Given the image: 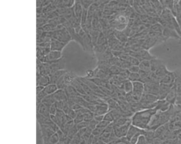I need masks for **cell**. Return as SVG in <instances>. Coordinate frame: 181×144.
I'll use <instances>...</instances> for the list:
<instances>
[{"label": "cell", "instance_id": "1", "mask_svg": "<svg viewBox=\"0 0 181 144\" xmlns=\"http://www.w3.org/2000/svg\"><path fill=\"white\" fill-rule=\"evenodd\" d=\"M158 111L155 107L154 108L137 113L133 118V124L141 128H148L152 118Z\"/></svg>", "mask_w": 181, "mask_h": 144}, {"label": "cell", "instance_id": "2", "mask_svg": "<svg viewBox=\"0 0 181 144\" xmlns=\"http://www.w3.org/2000/svg\"><path fill=\"white\" fill-rule=\"evenodd\" d=\"M52 38L58 40L66 44L72 41L69 32L64 27L52 32Z\"/></svg>", "mask_w": 181, "mask_h": 144}, {"label": "cell", "instance_id": "3", "mask_svg": "<svg viewBox=\"0 0 181 144\" xmlns=\"http://www.w3.org/2000/svg\"><path fill=\"white\" fill-rule=\"evenodd\" d=\"M133 89L132 92L133 97L136 101H140L144 94V85L141 81L132 82Z\"/></svg>", "mask_w": 181, "mask_h": 144}, {"label": "cell", "instance_id": "4", "mask_svg": "<svg viewBox=\"0 0 181 144\" xmlns=\"http://www.w3.org/2000/svg\"><path fill=\"white\" fill-rule=\"evenodd\" d=\"M47 63H48L50 66V76L58 71L65 69V58L63 56L59 59Z\"/></svg>", "mask_w": 181, "mask_h": 144}, {"label": "cell", "instance_id": "5", "mask_svg": "<svg viewBox=\"0 0 181 144\" xmlns=\"http://www.w3.org/2000/svg\"><path fill=\"white\" fill-rule=\"evenodd\" d=\"M160 83L150 82L144 84V93L158 97L160 90Z\"/></svg>", "mask_w": 181, "mask_h": 144}, {"label": "cell", "instance_id": "6", "mask_svg": "<svg viewBox=\"0 0 181 144\" xmlns=\"http://www.w3.org/2000/svg\"><path fill=\"white\" fill-rule=\"evenodd\" d=\"M134 53L132 54H135V56H132L138 59L140 62L143 60H150L153 59L156 57V56L152 55L148 50L145 49H142L140 51L136 52H134Z\"/></svg>", "mask_w": 181, "mask_h": 144}, {"label": "cell", "instance_id": "7", "mask_svg": "<svg viewBox=\"0 0 181 144\" xmlns=\"http://www.w3.org/2000/svg\"><path fill=\"white\" fill-rule=\"evenodd\" d=\"M178 94V88L176 84L172 87L165 98L166 101L171 105H174L176 101Z\"/></svg>", "mask_w": 181, "mask_h": 144}, {"label": "cell", "instance_id": "8", "mask_svg": "<svg viewBox=\"0 0 181 144\" xmlns=\"http://www.w3.org/2000/svg\"><path fill=\"white\" fill-rule=\"evenodd\" d=\"M43 140L48 139L56 132L47 124L39 125Z\"/></svg>", "mask_w": 181, "mask_h": 144}, {"label": "cell", "instance_id": "9", "mask_svg": "<svg viewBox=\"0 0 181 144\" xmlns=\"http://www.w3.org/2000/svg\"><path fill=\"white\" fill-rule=\"evenodd\" d=\"M174 85H169L160 83V90H159L158 96L159 100H165L168 93H169L172 87Z\"/></svg>", "mask_w": 181, "mask_h": 144}, {"label": "cell", "instance_id": "10", "mask_svg": "<svg viewBox=\"0 0 181 144\" xmlns=\"http://www.w3.org/2000/svg\"><path fill=\"white\" fill-rule=\"evenodd\" d=\"M162 34L166 40L170 39V38H173V39H178L179 41L181 39V37L176 31L172 29L163 28Z\"/></svg>", "mask_w": 181, "mask_h": 144}, {"label": "cell", "instance_id": "11", "mask_svg": "<svg viewBox=\"0 0 181 144\" xmlns=\"http://www.w3.org/2000/svg\"><path fill=\"white\" fill-rule=\"evenodd\" d=\"M177 77L176 72H170L164 76L160 82V83L165 84L173 85L175 83Z\"/></svg>", "mask_w": 181, "mask_h": 144}, {"label": "cell", "instance_id": "12", "mask_svg": "<svg viewBox=\"0 0 181 144\" xmlns=\"http://www.w3.org/2000/svg\"><path fill=\"white\" fill-rule=\"evenodd\" d=\"M61 52L58 51H51L49 53L45 56V63H48L60 59L63 57Z\"/></svg>", "mask_w": 181, "mask_h": 144}, {"label": "cell", "instance_id": "13", "mask_svg": "<svg viewBox=\"0 0 181 144\" xmlns=\"http://www.w3.org/2000/svg\"><path fill=\"white\" fill-rule=\"evenodd\" d=\"M50 84V76H42L40 74H36L37 86L40 85L45 87Z\"/></svg>", "mask_w": 181, "mask_h": 144}, {"label": "cell", "instance_id": "14", "mask_svg": "<svg viewBox=\"0 0 181 144\" xmlns=\"http://www.w3.org/2000/svg\"><path fill=\"white\" fill-rule=\"evenodd\" d=\"M67 45L66 44L54 38H52L50 42V50L51 51L62 52Z\"/></svg>", "mask_w": 181, "mask_h": 144}, {"label": "cell", "instance_id": "15", "mask_svg": "<svg viewBox=\"0 0 181 144\" xmlns=\"http://www.w3.org/2000/svg\"><path fill=\"white\" fill-rule=\"evenodd\" d=\"M75 16L81 24V18L83 14V8L80 1H75L74 6Z\"/></svg>", "mask_w": 181, "mask_h": 144}, {"label": "cell", "instance_id": "16", "mask_svg": "<svg viewBox=\"0 0 181 144\" xmlns=\"http://www.w3.org/2000/svg\"><path fill=\"white\" fill-rule=\"evenodd\" d=\"M68 70L64 69L60 70L54 73L53 74L50 76V84H56L60 78L62 76L68 72Z\"/></svg>", "mask_w": 181, "mask_h": 144}, {"label": "cell", "instance_id": "17", "mask_svg": "<svg viewBox=\"0 0 181 144\" xmlns=\"http://www.w3.org/2000/svg\"><path fill=\"white\" fill-rule=\"evenodd\" d=\"M170 71L167 68L166 65L162 66L155 71L154 73L156 75L157 79H158L159 82L161 80L167 75Z\"/></svg>", "mask_w": 181, "mask_h": 144}, {"label": "cell", "instance_id": "18", "mask_svg": "<svg viewBox=\"0 0 181 144\" xmlns=\"http://www.w3.org/2000/svg\"><path fill=\"white\" fill-rule=\"evenodd\" d=\"M151 72H154L160 67L165 65L164 62L162 60L155 57L150 60Z\"/></svg>", "mask_w": 181, "mask_h": 144}, {"label": "cell", "instance_id": "19", "mask_svg": "<svg viewBox=\"0 0 181 144\" xmlns=\"http://www.w3.org/2000/svg\"><path fill=\"white\" fill-rule=\"evenodd\" d=\"M36 112L38 113L47 118H50L49 109L42 103L36 105Z\"/></svg>", "mask_w": 181, "mask_h": 144}, {"label": "cell", "instance_id": "20", "mask_svg": "<svg viewBox=\"0 0 181 144\" xmlns=\"http://www.w3.org/2000/svg\"><path fill=\"white\" fill-rule=\"evenodd\" d=\"M53 95L56 102L67 101V97L64 90L58 89Z\"/></svg>", "mask_w": 181, "mask_h": 144}, {"label": "cell", "instance_id": "21", "mask_svg": "<svg viewBox=\"0 0 181 144\" xmlns=\"http://www.w3.org/2000/svg\"><path fill=\"white\" fill-rule=\"evenodd\" d=\"M64 90L67 98L81 96L72 85H67Z\"/></svg>", "mask_w": 181, "mask_h": 144}, {"label": "cell", "instance_id": "22", "mask_svg": "<svg viewBox=\"0 0 181 144\" xmlns=\"http://www.w3.org/2000/svg\"><path fill=\"white\" fill-rule=\"evenodd\" d=\"M144 130H141L136 127L131 126L130 127L129 130L128 131L127 135V139L130 141L131 138L134 136L135 135L138 133L143 132Z\"/></svg>", "mask_w": 181, "mask_h": 144}, {"label": "cell", "instance_id": "23", "mask_svg": "<svg viewBox=\"0 0 181 144\" xmlns=\"http://www.w3.org/2000/svg\"><path fill=\"white\" fill-rule=\"evenodd\" d=\"M138 66L140 70L146 72H151L150 63L149 60H143L141 61Z\"/></svg>", "mask_w": 181, "mask_h": 144}, {"label": "cell", "instance_id": "24", "mask_svg": "<svg viewBox=\"0 0 181 144\" xmlns=\"http://www.w3.org/2000/svg\"><path fill=\"white\" fill-rule=\"evenodd\" d=\"M74 87L76 90L81 95H86L87 94L84 91V89L82 87V85L80 84L79 81L76 79V78L71 84Z\"/></svg>", "mask_w": 181, "mask_h": 144}, {"label": "cell", "instance_id": "25", "mask_svg": "<svg viewBox=\"0 0 181 144\" xmlns=\"http://www.w3.org/2000/svg\"><path fill=\"white\" fill-rule=\"evenodd\" d=\"M56 100L54 97L53 94L48 95L44 98L42 103L46 106L49 109L50 108L51 106L56 103Z\"/></svg>", "mask_w": 181, "mask_h": 144}, {"label": "cell", "instance_id": "26", "mask_svg": "<svg viewBox=\"0 0 181 144\" xmlns=\"http://www.w3.org/2000/svg\"><path fill=\"white\" fill-rule=\"evenodd\" d=\"M76 78V76L72 72L69 71L64 75V79L67 85H71Z\"/></svg>", "mask_w": 181, "mask_h": 144}, {"label": "cell", "instance_id": "27", "mask_svg": "<svg viewBox=\"0 0 181 144\" xmlns=\"http://www.w3.org/2000/svg\"><path fill=\"white\" fill-rule=\"evenodd\" d=\"M172 13L175 17L181 14V1H174Z\"/></svg>", "mask_w": 181, "mask_h": 144}, {"label": "cell", "instance_id": "28", "mask_svg": "<svg viewBox=\"0 0 181 144\" xmlns=\"http://www.w3.org/2000/svg\"><path fill=\"white\" fill-rule=\"evenodd\" d=\"M58 90V87L56 84H50L44 87V91L48 95L53 94Z\"/></svg>", "mask_w": 181, "mask_h": 144}, {"label": "cell", "instance_id": "29", "mask_svg": "<svg viewBox=\"0 0 181 144\" xmlns=\"http://www.w3.org/2000/svg\"><path fill=\"white\" fill-rule=\"evenodd\" d=\"M160 2L163 9H167L173 12L174 1H161Z\"/></svg>", "mask_w": 181, "mask_h": 144}, {"label": "cell", "instance_id": "30", "mask_svg": "<svg viewBox=\"0 0 181 144\" xmlns=\"http://www.w3.org/2000/svg\"><path fill=\"white\" fill-rule=\"evenodd\" d=\"M36 118L39 125L46 124L50 120V118L46 117L37 112H36Z\"/></svg>", "mask_w": 181, "mask_h": 144}, {"label": "cell", "instance_id": "31", "mask_svg": "<svg viewBox=\"0 0 181 144\" xmlns=\"http://www.w3.org/2000/svg\"><path fill=\"white\" fill-rule=\"evenodd\" d=\"M60 139L59 136L56 132L48 138L47 141L43 144H57L59 143Z\"/></svg>", "mask_w": 181, "mask_h": 144}, {"label": "cell", "instance_id": "32", "mask_svg": "<svg viewBox=\"0 0 181 144\" xmlns=\"http://www.w3.org/2000/svg\"><path fill=\"white\" fill-rule=\"evenodd\" d=\"M163 30V27L158 23L152 25L150 28L151 32L158 33L162 34Z\"/></svg>", "mask_w": 181, "mask_h": 144}, {"label": "cell", "instance_id": "33", "mask_svg": "<svg viewBox=\"0 0 181 144\" xmlns=\"http://www.w3.org/2000/svg\"><path fill=\"white\" fill-rule=\"evenodd\" d=\"M124 89L125 92L127 93H131L132 92L133 89V85L132 82L129 81V80H128L125 81L124 83Z\"/></svg>", "mask_w": 181, "mask_h": 144}, {"label": "cell", "instance_id": "34", "mask_svg": "<svg viewBox=\"0 0 181 144\" xmlns=\"http://www.w3.org/2000/svg\"><path fill=\"white\" fill-rule=\"evenodd\" d=\"M107 109L106 106H97L96 107V110L95 111V115H103L106 113Z\"/></svg>", "mask_w": 181, "mask_h": 144}, {"label": "cell", "instance_id": "35", "mask_svg": "<svg viewBox=\"0 0 181 144\" xmlns=\"http://www.w3.org/2000/svg\"><path fill=\"white\" fill-rule=\"evenodd\" d=\"M128 78L129 80L132 82L141 81V78L138 73H130Z\"/></svg>", "mask_w": 181, "mask_h": 144}, {"label": "cell", "instance_id": "36", "mask_svg": "<svg viewBox=\"0 0 181 144\" xmlns=\"http://www.w3.org/2000/svg\"><path fill=\"white\" fill-rule=\"evenodd\" d=\"M64 75L62 76V77L58 80L56 84V85H57V86L58 89H63V90H64L67 86V85L64 79Z\"/></svg>", "mask_w": 181, "mask_h": 144}, {"label": "cell", "instance_id": "37", "mask_svg": "<svg viewBox=\"0 0 181 144\" xmlns=\"http://www.w3.org/2000/svg\"><path fill=\"white\" fill-rule=\"evenodd\" d=\"M47 95L44 90L39 93L36 94V105L42 103L43 100Z\"/></svg>", "mask_w": 181, "mask_h": 144}, {"label": "cell", "instance_id": "38", "mask_svg": "<svg viewBox=\"0 0 181 144\" xmlns=\"http://www.w3.org/2000/svg\"><path fill=\"white\" fill-rule=\"evenodd\" d=\"M78 132V130L77 129L76 125L75 124L69 130L67 137L72 139L73 137H74Z\"/></svg>", "mask_w": 181, "mask_h": 144}, {"label": "cell", "instance_id": "39", "mask_svg": "<svg viewBox=\"0 0 181 144\" xmlns=\"http://www.w3.org/2000/svg\"><path fill=\"white\" fill-rule=\"evenodd\" d=\"M37 59L40 60L42 63L44 62L45 56L44 55L41 51L40 50L39 47L37 46Z\"/></svg>", "mask_w": 181, "mask_h": 144}, {"label": "cell", "instance_id": "40", "mask_svg": "<svg viewBox=\"0 0 181 144\" xmlns=\"http://www.w3.org/2000/svg\"><path fill=\"white\" fill-rule=\"evenodd\" d=\"M84 116V121L88 122H90L94 119V116L91 112L87 113L83 115Z\"/></svg>", "mask_w": 181, "mask_h": 144}, {"label": "cell", "instance_id": "41", "mask_svg": "<svg viewBox=\"0 0 181 144\" xmlns=\"http://www.w3.org/2000/svg\"><path fill=\"white\" fill-rule=\"evenodd\" d=\"M50 118L51 120H52L55 124H56L57 125V126L59 127V128H60V127H61L62 124V121L61 119L57 117L56 115H50Z\"/></svg>", "mask_w": 181, "mask_h": 144}, {"label": "cell", "instance_id": "42", "mask_svg": "<svg viewBox=\"0 0 181 144\" xmlns=\"http://www.w3.org/2000/svg\"><path fill=\"white\" fill-rule=\"evenodd\" d=\"M111 124L110 122L105 121V120H102L98 124L96 127L99 128L105 129Z\"/></svg>", "mask_w": 181, "mask_h": 144}, {"label": "cell", "instance_id": "43", "mask_svg": "<svg viewBox=\"0 0 181 144\" xmlns=\"http://www.w3.org/2000/svg\"><path fill=\"white\" fill-rule=\"evenodd\" d=\"M130 73H139L140 71V69L137 65L130 66L128 69Z\"/></svg>", "mask_w": 181, "mask_h": 144}, {"label": "cell", "instance_id": "44", "mask_svg": "<svg viewBox=\"0 0 181 144\" xmlns=\"http://www.w3.org/2000/svg\"><path fill=\"white\" fill-rule=\"evenodd\" d=\"M115 119L114 117L111 112L108 113L104 116V120L109 121L111 123Z\"/></svg>", "mask_w": 181, "mask_h": 144}, {"label": "cell", "instance_id": "45", "mask_svg": "<svg viewBox=\"0 0 181 144\" xmlns=\"http://www.w3.org/2000/svg\"><path fill=\"white\" fill-rule=\"evenodd\" d=\"M73 121H74L75 125L78 124L84 121L83 115H77L76 118L73 120Z\"/></svg>", "mask_w": 181, "mask_h": 144}, {"label": "cell", "instance_id": "46", "mask_svg": "<svg viewBox=\"0 0 181 144\" xmlns=\"http://www.w3.org/2000/svg\"><path fill=\"white\" fill-rule=\"evenodd\" d=\"M105 129L96 127L92 130V134L94 136H100V134L103 133Z\"/></svg>", "mask_w": 181, "mask_h": 144}, {"label": "cell", "instance_id": "47", "mask_svg": "<svg viewBox=\"0 0 181 144\" xmlns=\"http://www.w3.org/2000/svg\"><path fill=\"white\" fill-rule=\"evenodd\" d=\"M89 123L88 122L83 121L78 124L76 125L77 129L78 131L80 130V129L87 128L88 127Z\"/></svg>", "mask_w": 181, "mask_h": 144}, {"label": "cell", "instance_id": "48", "mask_svg": "<svg viewBox=\"0 0 181 144\" xmlns=\"http://www.w3.org/2000/svg\"><path fill=\"white\" fill-rule=\"evenodd\" d=\"M57 108L55 103L51 105L49 109V112L50 115H55L57 111Z\"/></svg>", "mask_w": 181, "mask_h": 144}, {"label": "cell", "instance_id": "49", "mask_svg": "<svg viewBox=\"0 0 181 144\" xmlns=\"http://www.w3.org/2000/svg\"><path fill=\"white\" fill-rule=\"evenodd\" d=\"M98 123V122L94 119L92 121L89 122L88 127H89V128L93 130L96 128Z\"/></svg>", "mask_w": 181, "mask_h": 144}, {"label": "cell", "instance_id": "50", "mask_svg": "<svg viewBox=\"0 0 181 144\" xmlns=\"http://www.w3.org/2000/svg\"><path fill=\"white\" fill-rule=\"evenodd\" d=\"M137 144H149L145 136L144 135L141 136L139 138L137 143Z\"/></svg>", "mask_w": 181, "mask_h": 144}, {"label": "cell", "instance_id": "51", "mask_svg": "<svg viewBox=\"0 0 181 144\" xmlns=\"http://www.w3.org/2000/svg\"><path fill=\"white\" fill-rule=\"evenodd\" d=\"M66 101H57L55 103V104L57 108L60 110H63L65 102Z\"/></svg>", "mask_w": 181, "mask_h": 144}, {"label": "cell", "instance_id": "52", "mask_svg": "<svg viewBox=\"0 0 181 144\" xmlns=\"http://www.w3.org/2000/svg\"><path fill=\"white\" fill-rule=\"evenodd\" d=\"M67 115L69 117H70L73 120H74L77 116L76 111L73 110V109H71L69 110Z\"/></svg>", "mask_w": 181, "mask_h": 144}, {"label": "cell", "instance_id": "53", "mask_svg": "<svg viewBox=\"0 0 181 144\" xmlns=\"http://www.w3.org/2000/svg\"><path fill=\"white\" fill-rule=\"evenodd\" d=\"M104 118V115H95L94 119L96 120L97 121H98V123H99V122L101 121L102 120H103Z\"/></svg>", "mask_w": 181, "mask_h": 144}, {"label": "cell", "instance_id": "54", "mask_svg": "<svg viewBox=\"0 0 181 144\" xmlns=\"http://www.w3.org/2000/svg\"><path fill=\"white\" fill-rule=\"evenodd\" d=\"M86 74L88 77L91 78L94 76V72L92 70H89L86 71Z\"/></svg>", "mask_w": 181, "mask_h": 144}, {"label": "cell", "instance_id": "55", "mask_svg": "<svg viewBox=\"0 0 181 144\" xmlns=\"http://www.w3.org/2000/svg\"><path fill=\"white\" fill-rule=\"evenodd\" d=\"M83 108L81 106L79 105L77 103H75L72 107V109L73 110L75 111L79 110V109Z\"/></svg>", "mask_w": 181, "mask_h": 144}, {"label": "cell", "instance_id": "56", "mask_svg": "<svg viewBox=\"0 0 181 144\" xmlns=\"http://www.w3.org/2000/svg\"><path fill=\"white\" fill-rule=\"evenodd\" d=\"M44 87L38 85L36 87V94L39 93L40 92H42L44 90Z\"/></svg>", "mask_w": 181, "mask_h": 144}, {"label": "cell", "instance_id": "57", "mask_svg": "<svg viewBox=\"0 0 181 144\" xmlns=\"http://www.w3.org/2000/svg\"><path fill=\"white\" fill-rule=\"evenodd\" d=\"M111 72L114 74H118L119 73L120 71L118 67H115L112 69H111Z\"/></svg>", "mask_w": 181, "mask_h": 144}, {"label": "cell", "instance_id": "58", "mask_svg": "<svg viewBox=\"0 0 181 144\" xmlns=\"http://www.w3.org/2000/svg\"><path fill=\"white\" fill-rule=\"evenodd\" d=\"M176 18L181 31V14L176 16Z\"/></svg>", "mask_w": 181, "mask_h": 144}, {"label": "cell", "instance_id": "59", "mask_svg": "<svg viewBox=\"0 0 181 144\" xmlns=\"http://www.w3.org/2000/svg\"><path fill=\"white\" fill-rule=\"evenodd\" d=\"M109 105L111 107H114L116 106V103H115V101H113V100H110L109 101Z\"/></svg>", "mask_w": 181, "mask_h": 144}, {"label": "cell", "instance_id": "60", "mask_svg": "<svg viewBox=\"0 0 181 144\" xmlns=\"http://www.w3.org/2000/svg\"><path fill=\"white\" fill-rule=\"evenodd\" d=\"M125 142V141L123 142V141H122L121 142H118L117 143L115 144H128V143L127 141L126 142ZM129 144H131V143Z\"/></svg>", "mask_w": 181, "mask_h": 144}, {"label": "cell", "instance_id": "61", "mask_svg": "<svg viewBox=\"0 0 181 144\" xmlns=\"http://www.w3.org/2000/svg\"><path fill=\"white\" fill-rule=\"evenodd\" d=\"M176 74L177 75L179 76H180V77H181V72H180V73L179 74H178L177 73H176Z\"/></svg>", "mask_w": 181, "mask_h": 144}, {"label": "cell", "instance_id": "62", "mask_svg": "<svg viewBox=\"0 0 181 144\" xmlns=\"http://www.w3.org/2000/svg\"><path fill=\"white\" fill-rule=\"evenodd\" d=\"M92 144H98V143H93Z\"/></svg>", "mask_w": 181, "mask_h": 144}, {"label": "cell", "instance_id": "63", "mask_svg": "<svg viewBox=\"0 0 181 144\" xmlns=\"http://www.w3.org/2000/svg\"><path fill=\"white\" fill-rule=\"evenodd\" d=\"M60 144V143H59H59H58V144Z\"/></svg>", "mask_w": 181, "mask_h": 144}]
</instances>
